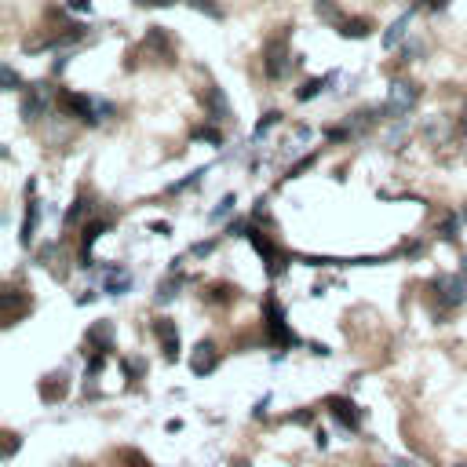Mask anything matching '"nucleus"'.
I'll return each mask as SVG.
<instances>
[{
    "mask_svg": "<svg viewBox=\"0 0 467 467\" xmlns=\"http://www.w3.org/2000/svg\"><path fill=\"white\" fill-rule=\"evenodd\" d=\"M420 99V88L416 84H406V81H394L391 84V96L384 99V120H401V117H409V110L416 106Z\"/></svg>",
    "mask_w": 467,
    "mask_h": 467,
    "instance_id": "f257e3e1",
    "label": "nucleus"
},
{
    "mask_svg": "<svg viewBox=\"0 0 467 467\" xmlns=\"http://www.w3.org/2000/svg\"><path fill=\"white\" fill-rule=\"evenodd\" d=\"M289 70H292V51H289L285 37L267 41L263 44V73L270 81H282V77H289Z\"/></svg>",
    "mask_w": 467,
    "mask_h": 467,
    "instance_id": "f03ea898",
    "label": "nucleus"
},
{
    "mask_svg": "<svg viewBox=\"0 0 467 467\" xmlns=\"http://www.w3.org/2000/svg\"><path fill=\"white\" fill-rule=\"evenodd\" d=\"M267 332H270V344H277V347L296 344V336L285 329V310L274 296H267Z\"/></svg>",
    "mask_w": 467,
    "mask_h": 467,
    "instance_id": "7ed1b4c3",
    "label": "nucleus"
},
{
    "mask_svg": "<svg viewBox=\"0 0 467 467\" xmlns=\"http://www.w3.org/2000/svg\"><path fill=\"white\" fill-rule=\"evenodd\" d=\"M51 106V88L48 84H29L22 96V117L26 120H41Z\"/></svg>",
    "mask_w": 467,
    "mask_h": 467,
    "instance_id": "20e7f679",
    "label": "nucleus"
},
{
    "mask_svg": "<svg viewBox=\"0 0 467 467\" xmlns=\"http://www.w3.org/2000/svg\"><path fill=\"white\" fill-rule=\"evenodd\" d=\"M248 241L256 245V252L263 256V263H267V270H270V277H277L285 270V263H282V252L274 248V241L263 234V230H256V227H248Z\"/></svg>",
    "mask_w": 467,
    "mask_h": 467,
    "instance_id": "39448f33",
    "label": "nucleus"
},
{
    "mask_svg": "<svg viewBox=\"0 0 467 467\" xmlns=\"http://www.w3.org/2000/svg\"><path fill=\"white\" fill-rule=\"evenodd\" d=\"M434 292H438V303L442 307H460L467 299V282L456 274H442L438 282H434Z\"/></svg>",
    "mask_w": 467,
    "mask_h": 467,
    "instance_id": "423d86ee",
    "label": "nucleus"
},
{
    "mask_svg": "<svg viewBox=\"0 0 467 467\" xmlns=\"http://www.w3.org/2000/svg\"><path fill=\"white\" fill-rule=\"evenodd\" d=\"M205 113H208V120H215V124L230 120V103H227V96H223L220 84H208V88H205Z\"/></svg>",
    "mask_w": 467,
    "mask_h": 467,
    "instance_id": "0eeeda50",
    "label": "nucleus"
},
{
    "mask_svg": "<svg viewBox=\"0 0 467 467\" xmlns=\"http://www.w3.org/2000/svg\"><path fill=\"white\" fill-rule=\"evenodd\" d=\"M153 336L161 339V347H165V354H168V358H175V354H179V329H175V322H172V318H158V322H153Z\"/></svg>",
    "mask_w": 467,
    "mask_h": 467,
    "instance_id": "6e6552de",
    "label": "nucleus"
},
{
    "mask_svg": "<svg viewBox=\"0 0 467 467\" xmlns=\"http://www.w3.org/2000/svg\"><path fill=\"white\" fill-rule=\"evenodd\" d=\"M215 361H220V354H215V347H212V344H205V339H201V344L194 347L190 369L197 372V376H205V372H212V369H215Z\"/></svg>",
    "mask_w": 467,
    "mask_h": 467,
    "instance_id": "1a4fd4ad",
    "label": "nucleus"
},
{
    "mask_svg": "<svg viewBox=\"0 0 467 467\" xmlns=\"http://www.w3.org/2000/svg\"><path fill=\"white\" fill-rule=\"evenodd\" d=\"M329 413L344 427H358V409H354L351 398H329Z\"/></svg>",
    "mask_w": 467,
    "mask_h": 467,
    "instance_id": "9d476101",
    "label": "nucleus"
},
{
    "mask_svg": "<svg viewBox=\"0 0 467 467\" xmlns=\"http://www.w3.org/2000/svg\"><path fill=\"white\" fill-rule=\"evenodd\" d=\"M128 289H132L128 267H110V270H106V292H110V296H124Z\"/></svg>",
    "mask_w": 467,
    "mask_h": 467,
    "instance_id": "9b49d317",
    "label": "nucleus"
},
{
    "mask_svg": "<svg viewBox=\"0 0 467 467\" xmlns=\"http://www.w3.org/2000/svg\"><path fill=\"white\" fill-rule=\"evenodd\" d=\"M409 22H413V15H398V19L391 22V29L384 34V48H387V51H394L401 41L409 37Z\"/></svg>",
    "mask_w": 467,
    "mask_h": 467,
    "instance_id": "f8f14e48",
    "label": "nucleus"
},
{
    "mask_svg": "<svg viewBox=\"0 0 467 467\" xmlns=\"http://www.w3.org/2000/svg\"><path fill=\"white\" fill-rule=\"evenodd\" d=\"M37 223H41V201L29 197V208H26V223H22V245H34L37 237Z\"/></svg>",
    "mask_w": 467,
    "mask_h": 467,
    "instance_id": "ddd939ff",
    "label": "nucleus"
},
{
    "mask_svg": "<svg viewBox=\"0 0 467 467\" xmlns=\"http://www.w3.org/2000/svg\"><path fill=\"white\" fill-rule=\"evenodd\" d=\"M88 347H96V354L110 351V322H99L96 329L88 332Z\"/></svg>",
    "mask_w": 467,
    "mask_h": 467,
    "instance_id": "4468645a",
    "label": "nucleus"
},
{
    "mask_svg": "<svg viewBox=\"0 0 467 467\" xmlns=\"http://www.w3.org/2000/svg\"><path fill=\"white\" fill-rule=\"evenodd\" d=\"M332 81H336V73H329V77H318V81H307V84L299 88V103H310L314 96H322V91H325Z\"/></svg>",
    "mask_w": 467,
    "mask_h": 467,
    "instance_id": "2eb2a0df",
    "label": "nucleus"
},
{
    "mask_svg": "<svg viewBox=\"0 0 467 467\" xmlns=\"http://www.w3.org/2000/svg\"><path fill=\"white\" fill-rule=\"evenodd\" d=\"M314 11H318V19H325V22H332L336 29L344 26V15H339V8H336V0H318L314 4Z\"/></svg>",
    "mask_w": 467,
    "mask_h": 467,
    "instance_id": "dca6fc26",
    "label": "nucleus"
},
{
    "mask_svg": "<svg viewBox=\"0 0 467 467\" xmlns=\"http://www.w3.org/2000/svg\"><path fill=\"white\" fill-rule=\"evenodd\" d=\"M339 37H369V22H365V19H344V26H339Z\"/></svg>",
    "mask_w": 467,
    "mask_h": 467,
    "instance_id": "f3484780",
    "label": "nucleus"
},
{
    "mask_svg": "<svg viewBox=\"0 0 467 467\" xmlns=\"http://www.w3.org/2000/svg\"><path fill=\"white\" fill-rule=\"evenodd\" d=\"M277 120H282V113H277V110H270V113H263L260 117V124H256V132H252V143H260V139H267V132L274 128V124Z\"/></svg>",
    "mask_w": 467,
    "mask_h": 467,
    "instance_id": "a211bd4d",
    "label": "nucleus"
},
{
    "mask_svg": "<svg viewBox=\"0 0 467 467\" xmlns=\"http://www.w3.org/2000/svg\"><path fill=\"white\" fill-rule=\"evenodd\" d=\"M106 230V223L99 220V223H91V227H84V234H81V248H84V256L91 252V245H96L99 241V234Z\"/></svg>",
    "mask_w": 467,
    "mask_h": 467,
    "instance_id": "6ab92c4d",
    "label": "nucleus"
},
{
    "mask_svg": "<svg viewBox=\"0 0 467 467\" xmlns=\"http://www.w3.org/2000/svg\"><path fill=\"white\" fill-rule=\"evenodd\" d=\"M186 4H190L194 11H205L208 19H223V8L215 4V0H186Z\"/></svg>",
    "mask_w": 467,
    "mask_h": 467,
    "instance_id": "aec40b11",
    "label": "nucleus"
},
{
    "mask_svg": "<svg viewBox=\"0 0 467 467\" xmlns=\"http://www.w3.org/2000/svg\"><path fill=\"white\" fill-rule=\"evenodd\" d=\"M234 205H237V197H234V194H227V197H223L220 205L212 208V215H208V220H212V223H220L223 215H230V212H234Z\"/></svg>",
    "mask_w": 467,
    "mask_h": 467,
    "instance_id": "412c9836",
    "label": "nucleus"
},
{
    "mask_svg": "<svg viewBox=\"0 0 467 467\" xmlns=\"http://www.w3.org/2000/svg\"><path fill=\"white\" fill-rule=\"evenodd\" d=\"M84 212H91V197H84V194H81V197L73 201V208L66 212V223H77V220H81Z\"/></svg>",
    "mask_w": 467,
    "mask_h": 467,
    "instance_id": "4be33fe9",
    "label": "nucleus"
},
{
    "mask_svg": "<svg viewBox=\"0 0 467 467\" xmlns=\"http://www.w3.org/2000/svg\"><path fill=\"white\" fill-rule=\"evenodd\" d=\"M172 296H179V282L168 277V282H161V289H158V303H168Z\"/></svg>",
    "mask_w": 467,
    "mask_h": 467,
    "instance_id": "5701e85b",
    "label": "nucleus"
},
{
    "mask_svg": "<svg viewBox=\"0 0 467 467\" xmlns=\"http://www.w3.org/2000/svg\"><path fill=\"white\" fill-rule=\"evenodd\" d=\"M460 223H463L460 215H449L446 227H442V237H446V241H453V237H456V230H460Z\"/></svg>",
    "mask_w": 467,
    "mask_h": 467,
    "instance_id": "b1692460",
    "label": "nucleus"
},
{
    "mask_svg": "<svg viewBox=\"0 0 467 467\" xmlns=\"http://www.w3.org/2000/svg\"><path fill=\"white\" fill-rule=\"evenodd\" d=\"M4 88H8V91H19V88H22V81H19V73H15L11 66H4Z\"/></svg>",
    "mask_w": 467,
    "mask_h": 467,
    "instance_id": "393cba45",
    "label": "nucleus"
},
{
    "mask_svg": "<svg viewBox=\"0 0 467 467\" xmlns=\"http://www.w3.org/2000/svg\"><path fill=\"white\" fill-rule=\"evenodd\" d=\"M135 4H143V8H168V4H175V0H135Z\"/></svg>",
    "mask_w": 467,
    "mask_h": 467,
    "instance_id": "a878e982",
    "label": "nucleus"
},
{
    "mask_svg": "<svg viewBox=\"0 0 467 467\" xmlns=\"http://www.w3.org/2000/svg\"><path fill=\"white\" fill-rule=\"evenodd\" d=\"M70 11H91V0H70Z\"/></svg>",
    "mask_w": 467,
    "mask_h": 467,
    "instance_id": "bb28decb",
    "label": "nucleus"
},
{
    "mask_svg": "<svg viewBox=\"0 0 467 467\" xmlns=\"http://www.w3.org/2000/svg\"><path fill=\"white\" fill-rule=\"evenodd\" d=\"M197 139H208V143H220V132H215V128H205V132H197Z\"/></svg>",
    "mask_w": 467,
    "mask_h": 467,
    "instance_id": "cd10ccee",
    "label": "nucleus"
},
{
    "mask_svg": "<svg viewBox=\"0 0 467 467\" xmlns=\"http://www.w3.org/2000/svg\"><path fill=\"white\" fill-rule=\"evenodd\" d=\"M460 220H467V208H463V212H460Z\"/></svg>",
    "mask_w": 467,
    "mask_h": 467,
    "instance_id": "c85d7f7f",
    "label": "nucleus"
},
{
    "mask_svg": "<svg viewBox=\"0 0 467 467\" xmlns=\"http://www.w3.org/2000/svg\"><path fill=\"white\" fill-rule=\"evenodd\" d=\"M398 467H413V463H406V460H401V463H398Z\"/></svg>",
    "mask_w": 467,
    "mask_h": 467,
    "instance_id": "c756f323",
    "label": "nucleus"
},
{
    "mask_svg": "<svg viewBox=\"0 0 467 467\" xmlns=\"http://www.w3.org/2000/svg\"><path fill=\"white\" fill-rule=\"evenodd\" d=\"M463 270H467V256H463Z\"/></svg>",
    "mask_w": 467,
    "mask_h": 467,
    "instance_id": "7c9ffc66",
    "label": "nucleus"
}]
</instances>
